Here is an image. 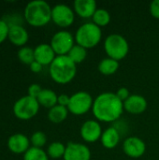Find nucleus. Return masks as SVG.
<instances>
[{"label":"nucleus","mask_w":159,"mask_h":160,"mask_svg":"<svg viewBox=\"0 0 159 160\" xmlns=\"http://www.w3.org/2000/svg\"><path fill=\"white\" fill-rule=\"evenodd\" d=\"M37 99L40 106L44 108L52 109V107L57 105L58 96L56 95L55 92H53L51 89H42Z\"/></svg>","instance_id":"nucleus-19"},{"label":"nucleus","mask_w":159,"mask_h":160,"mask_svg":"<svg viewBox=\"0 0 159 160\" xmlns=\"http://www.w3.org/2000/svg\"><path fill=\"white\" fill-rule=\"evenodd\" d=\"M68 112H69L67 107H63V106H60L57 104L56 106H54L49 110L48 118L52 123L60 124L67 119Z\"/></svg>","instance_id":"nucleus-21"},{"label":"nucleus","mask_w":159,"mask_h":160,"mask_svg":"<svg viewBox=\"0 0 159 160\" xmlns=\"http://www.w3.org/2000/svg\"><path fill=\"white\" fill-rule=\"evenodd\" d=\"M93 103L94 99L88 92L79 91L70 96L67 110L73 115H83L92 110Z\"/></svg>","instance_id":"nucleus-7"},{"label":"nucleus","mask_w":159,"mask_h":160,"mask_svg":"<svg viewBox=\"0 0 159 160\" xmlns=\"http://www.w3.org/2000/svg\"><path fill=\"white\" fill-rule=\"evenodd\" d=\"M30 142L32 143L33 147L42 148L47 142V137H46L44 132L37 131V132L33 133V135L31 136Z\"/></svg>","instance_id":"nucleus-27"},{"label":"nucleus","mask_w":159,"mask_h":160,"mask_svg":"<svg viewBox=\"0 0 159 160\" xmlns=\"http://www.w3.org/2000/svg\"><path fill=\"white\" fill-rule=\"evenodd\" d=\"M51 78L59 84H67L74 80L77 74V65L67 55L56 56L50 65Z\"/></svg>","instance_id":"nucleus-2"},{"label":"nucleus","mask_w":159,"mask_h":160,"mask_svg":"<svg viewBox=\"0 0 159 160\" xmlns=\"http://www.w3.org/2000/svg\"><path fill=\"white\" fill-rule=\"evenodd\" d=\"M64 160H91V151L83 143L70 142L66 145Z\"/></svg>","instance_id":"nucleus-11"},{"label":"nucleus","mask_w":159,"mask_h":160,"mask_svg":"<svg viewBox=\"0 0 159 160\" xmlns=\"http://www.w3.org/2000/svg\"><path fill=\"white\" fill-rule=\"evenodd\" d=\"M25 21L34 27H42L52 21V7L43 0L29 2L23 11Z\"/></svg>","instance_id":"nucleus-3"},{"label":"nucleus","mask_w":159,"mask_h":160,"mask_svg":"<svg viewBox=\"0 0 159 160\" xmlns=\"http://www.w3.org/2000/svg\"><path fill=\"white\" fill-rule=\"evenodd\" d=\"M150 13L151 15L156 18V19H158L159 20V0H154L151 2L150 4Z\"/></svg>","instance_id":"nucleus-31"},{"label":"nucleus","mask_w":159,"mask_h":160,"mask_svg":"<svg viewBox=\"0 0 159 160\" xmlns=\"http://www.w3.org/2000/svg\"><path fill=\"white\" fill-rule=\"evenodd\" d=\"M7 38L15 46L24 47V45L28 41L29 35L26 29L22 27L21 24H13L9 25Z\"/></svg>","instance_id":"nucleus-17"},{"label":"nucleus","mask_w":159,"mask_h":160,"mask_svg":"<svg viewBox=\"0 0 159 160\" xmlns=\"http://www.w3.org/2000/svg\"><path fill=\"white\" fill-rule=\"evenodd\" d=\"M35 61L38 62L42 66H50L55 59L56 54L52 46L47 43H41L34 49Z\"/></svg>","instance_id":"nucleus-14"},{"label":"nucleus","mask_w":159,"mask_h":160,"mask_svg":"<svg viewBox=\"0 0 159 160\" xmlns=\"http://www.w3.org/2000/svg\"><path fill=\"white\" fill-rule=\"evenodd\" d=\"M8 29H9L8 23L5 20L0 19V44L7 38Z\"/></svg>","instance_id":"nucleus-28"},{"label":"nucleus","mask_w":159,"mask_h":160,"mask_svg":"<svg viewBox=\"0 0 159 160\" xmlns=\"http://www.w3.org/2000/svg\"><path fill=\"white\" fill-rule=\"evenodd\" d=\"M120 140H121V134L114 127L108 128L106 130H104L100 138L101 144L106 149L115 148L119 144Z\"/></svg>","instance_id":"nucleus-18"},{"label":"nucleus","mask_w":159,"mask_h":160,"mask_svg":"<svg viewBox=\"0 0 159 160\" xmlns=\"http://www.w3.org/2000/svg\"><path fill=\"white\" fill-rule=\"evenodd\" d=\"M30 140L22 133H16L7 140V148L14 154H24L30 148Z\"/></svg>","instance_id":"nucleus-15"},{"label":"nucleus","mask_w":159,"mask_h":160,"mask_svg":"<svg viewBox=\"0 0 159 160\" xmlns=\"http://www.w3.org/2000/svg\"><path fill=\"white\" fill-rule=\"evenodd\" d=\"M18 58L19 60L25 64V65H31L34 61H35V52L34 50L30 47H22L19 51H18Z\"/></svg>","instance_id":"nucleus-26"},{"label":"nucleus","mask_w":159,"mask_h":160,"mask_svg":"<svg viewBox=\"0 0 159 160\" xmlns=\"http://www.w3.org/2000/svg\"><path fill=\"white\" fill-rule=\"evenodd\" d=\"M39 103L37 98L24 96L19 98L13 105V113L20 120H29L37 115L39 110Z\"/></svg>","instance_id":"nucleus-6"},{"label":"nucleus","mask_w":159,"mask_h":160,"mask_svg":"<svg viewBox=\"0 0 159 160\" xmlns=\"http://www.w3.org/2000/svg\"><path fill=\"white\" fill-rule=\"evenodd\" d=\"M147 106V100L142 95H130L129 98L124 101V110L134 115L143 113L146 111Z\"/></svg>","instance_id":"nucleus-13"},{"label":"nucleus","mask_w":159,"mask_h":160,"mask_svg":"<svg viewBox=\"0 0 159 160\" xmlns=\"http://www.w3.org/2000/svg\"><path fill=\"white\" fill-rule=\"evenodd\" d=\"M102 38V30L94 22L82 23L76 31V44L85 48L86 50L95 48L98 45Z\"/></svg>","instance_id":"nucleus-4"},{"label":"nucleus","mask_w":159,"mask_h":160,"mask_svg":"<svg viewBox=\"0 0 159 160\" xmlns=\"http://www.w3.org/2000/svg\"><path fill=\"white\" fill-rule=\"evenodd\" d=\"M73 9L75 14L79 17L82 19H92L97 9V2L95 0H75L73 3Z\"/></svg>","instance_id":"nucleus-16"},{"label":"nucleus","mask_w":159,"mask_h":160,"mask_svg":"<svg viewBox=\"0 0 159 160\" xmlns=\"http://www.w3.org/2000/svg\"><path fill=\"white\" fill-rule=\"evenodd\" d=\"M67 56L70 58V60L75 63L76 65L82 63L87 56V50L78 44H75L72 49L70 50V52H68Z\"/></svg>","instance_id":"nucleus-23"},{"label":"nucleus","mask_w":159,"mask_h":160,"mask_svg":"<svg viewBox=\"0 0 159 160\" xmlns=\"http://www.w3.org/2000/svg\"><path fill=\"white\" fill-rule=\"evenodd\" d=\"M69 100H70V97L66 95V94H61L58 96V99H57V104L63 107H67L69 104Z\"/></svg>","instance_id":"nucleus-32"},{"label":"nucleus","mask_w":159,"mask_h":160,"mask_svg":"<svg viewBox=\"0 0 159 160\" xmlns=\"http://www.w3.org/2000/svg\"><path fill=\"white\" fill-rule=\"evenodd\" d=\"M124 102L120 100L115 93L105 92L98 95L92 107V112L98 122L114 123L118 121L124 112Z\"/></svg>","instance_id":"nucleus-1"},{"label":"nucleus","mask_w":159,"mask_h":160,"mask_svg":"<svg viewBox=\"0 0 159 160\" xmlns=\"http://www.w3.org/2000/svg\"><path fill=\"white\" fill-rule=\"evenodd\" d=\"M115 95L117 96V98L120 100H122L124 102V101H126L129 98L130 93H129V91H128V89L127 87H120L117 90V92L115 93Z\"/></svg>","instance_id":"nucleus-30"},{"label":"nucleus","mask_w":159,"mask_h":160,"mask_svg":"<svg viewBox=\"0 0 159 160\" xmlns=\"http://www.w3.org/2000/svg\"><path fill=\"white\" fill-rule=\"evenodd\" d=\"M104 50L108 57L119 62L126 58L128 54V41L120 34H111L105 38Z\"/></svg>","instance_id":"nucleus-5"},{"label":"nucleus","mask_w":159,"mask_h":160,"mask_svg":"<svg viewBox=\"0 0 159 160\" xmlns=\"http://www.w3.org/2000/svg\"><path fill=\"white\" fill-rule=\"evenodd\" d=\"M65 152H66V145L60 142H52L47 149L48 157L52 159H59L61 158H64Z\"/></svg>","instance_id":"nucleus-24"},{"label":"nucleus","mask_w":159,"mask_h":160,"mask_svg":"<svg viewBox=\"0 0 159 160\" xmlns=\"http://www.w3.org/2000/svg\"><path fill=\"white\" fill-rule=\"evenodd\" d=\"M119 62L110 58V57H106L103 58L97 66V69L98 71L105 76H111L113 75L119 68Z\"/></svg>","instance_id":"nucleus-20"},{"label":"nucleus","mask_w":159,"mask_h":160,"mask_svg":"<svg viewBox=\"0 0 159 160\" xmlns=\"http://www.w3.org/2000/svg\"><path fill=\"white\" fill-rule=\"evenodd\" d=\"M123 151L128 158H140L146 152V144L141 138L131 136L124 141Z\"/></svg>","instance_id":"nucleus-10"},{"label":"nucleus","mask_w":159,"mask_h":160,"mask_svg":"<svg viewBox=\"0 0 159 160\" xmlns=\"http://www.w3.org/2000/svg\"><path fill=\"white\" fill-rule=\"evenodd\" d=\"M23 160H49V157L42 148L32 146L24 153Z\"/></svg>","instance_id":"nucleus-25"},{"label":"nucleus","mask_w":159,"mask_h":160,"mask_svg":"<svg viewBox=\"0 0 159 160\" xmlns=\"http://www.w3.org/2000/svg\"><path fill=\"white\" fill-rule=\"evenodd\" d=\"M75 15L74 9L66 4H57L52 8V21L62 28L72 25L75 21Z\"/></svg>","instance_id":"nucleus-9"},{"label":"nucleus","mask_w":159,"mask_h":160,"mask_svg":"<svg viewBox=\"0 0 159 160\" xmlns=\"http://www.w3.org/2000/svg\"><path fill=\"white\" fill-rule=\"evenodd\" d=\"M111 14L105 8H97L92 17V22L101 27L107 26L111 22Z\"/></svg>","instance_id":"nucleus-22"},{"label":"nucleus","mask_w":159,"mask_h":160,"mask_svg":"<svg viewBox=\"0 0 159 160\" xmlns=\"http://www.w3.org/2000/svg\"><path fill=\"white\" fill-rule=\"evenodd\" d=\"M103 131L101 126L97 120H87L85 121L80 129L82 139L86 142H96L100 140Z\"/></svg>","instance_id":"nucleus-12"},{"label":"nucleus","mask_w":159,"mask_h":160,"mask_svg":"<svg viewBox=\"0 0 159 160\" xmlns=\"http://www.w3.org/2000/svg\"><path fill=\"white\" fill-rule=\"evenodd\" d=\"M75 44V37L67 30L56 32L52 36L50 43L56 56L67 55Z\"/></svg>","instance_id":"nucleus-8"},{"label":"nucleus","mask_w":159,"mask_h":160,"mask_svg":"<svg viewBox=\"0 0 159 160\" xmlns=\"http://www.w3.org/2000/svg\"><path fill=\"white\" fill-rule=\"evenodd\" d=\"M42 65L41 64H39L38 62H37V61H34L31 65H30V69H31V71L32 72H34V73H38V72H40L41 70H42Z\"/></svg>","instance_id":"nucleus-33"},{"label":"nucleus","mask_w":159,"mask_h":160,"mask_svg":"<svg viewBox=\"0 0 159 160\" xmlns=\"http://www.w3.org/2000/svg\"><path fill=\"white\" fill-rule=\"evenodd\" d=\"M41 91H42V88L40 87L39 84L33 83L28 87V96H30L34 98H37V97L39 96Z\"/></svg>","instance_id":"nucleus-29"}]
</instances>
